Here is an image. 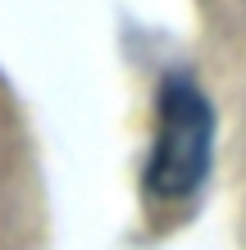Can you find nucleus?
I'll return each instance as SVG.
<instances>
[{
	"label": "nucleus",
	"mask_w": 246,
	"mask_h": 250,
	"mask_svg": "<svg viewBox=\"0 0 246 250\" xmlns=\"http://www.w3.org/2000/svg\"><path fill=\"white\" fill-rule=\"evenodd\" d=\"M214 146V114L192 78H169L160 91L155 146L146 164V191L160 200H182L201 187Z\"/></svg>",
	"instance_id": "obj_1"
}]
</instances>
